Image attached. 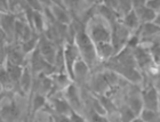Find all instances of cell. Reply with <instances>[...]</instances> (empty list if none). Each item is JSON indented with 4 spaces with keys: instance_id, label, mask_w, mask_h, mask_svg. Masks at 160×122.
Segmentation results:
<instances>
[{
    "instance_id": "1",
    "label": "cell",
    "mask_w": 160,
    "mask_h": 122,
    "mask_svg": "<svg viewBox=\"0 0 160 122\" xmlns=\"http://www.w3.org/2000/svg\"><path fill=\"white\" fill-rule=\"evenodd\" d=\"M86 32L93 40L95 46L101 43H109L112 39V27L107 21L97 14L88 18L86 24Z\"/></svg>"
},
{
    "instance_id": "2",
    "label": "cell",
    "mask_w": 160,
    "mask_h": 122,
    "mask_svg": "<svg viewBox=\"0 0 160 122\" xmlns=\"http://www.w3.org/2000/svg\"><path fill=\"white\" fill-rule=\"evenodd\" d=\"M73 42L79 50L81 60L85 61L90 69L95 67L100 58L97 55L96 46L88 36V33L86 32V29H80L77 31Z\"/></svg>"
},
{
    "instance_id": "3",
    "label": "cell",
    "mask_w": 160,
    "mask_h": 122,
    "mask_svg": "<svg viewBox=\"0 0 160 122\" xmlns=\"http://www.w3.org/2000/svg\"><path fill=\"white\" fill-rule=\"evenodd\" d=\"M63 91L64 98L69 102V104L73 109L74 112L82 114L83 111H86V106H85V103H83L82 94L78 88V85H76L74 82L71 83L70 86Z\"/></svg>"
},
{
    "instance_id": "4",
    "label": "cell",
    "mask_w": 160,
    "mask_h": 122,
    "mask_svg": "<svg viewBox=\"0 0 160 122\" xmlns=\"http://www.w3.org/2000/svg\"><path fill=\"white\" fill-rule=\"evenodd\" d=\"M144 110H151L160 112V99H159V89L153 85H149L142 90Z\"/></svg>"
},
{
    "instance_id": "5",
    "label": "cell",
    "mask_w": 160,
    "mask_h": 122,
    "mask_svg": "<svg viewBox=\"0 0 160 122\" xmlns=\"http://www.w3.org/2000/svg\"><path fill=\"white\" fill-rule=\"evenodd\" d=\"M63 51H64V60H65V69H67V73L70 76L72 79L73 76V67L76 65V63L81 58L80 53L78 50L77 46L71 42H65L63 45Z\"/></svg>"
},
{
    "instance_id": "6",
    "label": "cell",
    "mask_w": 160,
    "mask_h": 122,
    "mask_svg": "<svg viewBox=\"0 0 160 122\" xmlns=\"http://www.w3.org/2000/svg\"><path fill=\"white\" fill-rule=\"evenodd\" d=\"M38 50L41 54V56L49 63L50 65L54 66L55 60H56V56H57V51H58V49H56V45L54 42H52L46 37H40Z\"/></svg>"
},
{
    "instance_id": "7",
    "label": "cell",
    "mask_w": 160,
    "mask_h": 122,
    "mask_svg": "<svg viewBox=\"0 0 160 122\" xmlns=\"http://www.w3.org/2000/svg\"><path fill=\"white\" fill-rule=\"evenodd\" d=\"M89 90L93 92L95 96H105L108 91H110L111 87L108 82L107 78L104 76V73H98V74H94L90 78L89 81Z\"/></svg>"
},
{
    "instance_id": "8",
    "label": "cell",
    "mask_w": 160,
    "mask_h": 122,
    "mask_svg": "<svg viewBox=\"0 0 160 122\" xmlns=\"http://www.w3.org/2000/svg\"><path fill=\"white\" fill-rule=\"evenodd\" d=\"M49 9L52 12V15H53L55 22L63 24V25H71L72 24V18H71L68 9L65 8V5L58 2L50 3Z\"/></svg>"
},
{
    "instance_id": "9",
    "label": "cell",
    "mask_w": 160,
    "mask_h": 122,
    "mask_svg": "<svg viewBox=\"0 0 160 122\" xmlns=\"http://www.w3.org/2000/svg\"><path fill=\"white\" fill-rule=\"evenodd\" d=\"M126 104L133 110L137 116H140V114L144 110L142 90L133 89V90H130V91H128L127 97H126Z\"/></svg>"
},
{
    "instance_id": "10",
    "label": "cell",
    "mask_w": 160,
    "mask_h": 122,
    "mask_svg": "<svg viewBox=\"0 0 160 122\" xmlns=\"http://www.w3.org/2000/svg\"><path fill=\"white\" fill-rule=\"evenodd\" d=\"M21 116L20 106L14 100H10L7 104L2 105L1 109V118L3 122H16Z\"/></svg>"
},
{
    "instance_id": "11",
    "label": "cell",
    "mask_w": 160,
    "mask_h": 122,
    "mask_svg": "<svg viewBox=\"0 0 160 122\" xmlns=\"http://www.w3.org/2000/svg\"><path fill=\"white\" fill-rule=\"evenodd\" d=\"M90 67L87 65V63L80 58L73 67V76H72V81L76 85H80L87 81V78L89 76Z\"/></svg>"
},
{
    "instance_id": "12",
    "label": "cell",
    "mask_w": 160,
    "mask_h": 122,
    "mask_svg": "<svg viewBox=\"0 0 160 122\" xmlns=\"http://www.w3.org/2000/svg\"><path fill=\"white\" fill-rule=\"evenodd\" d=\"M33 73L31 71L30 66H24V72L23 76L21 78L18 87H20L21 91L23 94H28L29 91L33 89Z\"/></svg>"
},
{
    "instance_id": "13",
    "label": "cell",
    "mask_w": 160,
    "mask_h": 122,
    "mask_svg": "<svg viewBox=\"0 0 160 122\" xmlns=\"http://www.w3.org/2000/svg\"><path fill=\"white\" fill-rule=\"evenodd\" d=\"M25 61V54L24 51L18 48H14V47H9L8 45V50H7V58L5 63H10V64H15V65H21L23 66V63ZM3 63V64H5Z\"/></svg>"
},
{
    "instance_id": "14",
    "label": "cell",
    "mask_w": 160,
    "mask_h": 122,
    "mask_svg": "<svg viewBox=\"0 0 160 122\" xmlns=\"http://www.w3.org/2000/svg\"><path fill=\"white\" fill-rule=\"evenodd\" d=\"M160 33V27L154 23H145L142 24L138 30V34L141 37V40L151 39Z\"/></svg>"
},
{
    "instance_id": "15",
    "label": "cell",
    "mask_w": 160,
    "mask_h": 122,
    "mask_svg": "<svg viewBox=\"0 0 160 122\" xmlns=\"http://www.w3.org/2000/svg\"><path fill=\"white\" fill-rule=\"evenodd\" d=\"M3 67L7 70V72L9 74L10 79H12L14 85H18L21 78L23 76L24 66L15 65V64H10V63H5V64H3Z\"/></svg>"
},
{
    "instance_id": "16",
    "label": "cell",
    "mask_w": 160,
    "mask_h": 122,
    "mask_svg": "<svg viewBox=\"0 0 160 122\" xmlns=\"http://www.w3.org/2000/svg\"><path fill=\"white\" fill-rule=\"evenodd\" d=\"M121 22H122L123 25H125L127 29H129L130 31L140 30L141 25H142L140 18H138L137 14L135 13L134 9L132 10L130 13L127 14V15H125V16L122 17V21H121Z\"/></svg>"
},
{
    "instance_id": "17",
    "label": "cell",
    "mask_w": 160,
    "mask_h": 122,
    "mask_svg": "<svg viewBox=\"0 0 160 122\" xmlns=\"http://www.w3.org/2000/svg\"><path fill=\"white\" fill-rule=\"evenodd\" d=\"M48 106V99L47 96L40 95V94H34L32 102H31V110L32 114H36L37 112L43 111Z\"/></svg>"
},
{
    "instance_id": "18",
    "label": "cell",
    "mask_w": 160,
    "mask_h": 122,
    "mask_svg": "<svg viewBox=\"0 0 160 122\" xmlns=\"http://www.w3.org/2000/svg\"><path fill=\"white\" fill-rule=\"evenodd\" d=\"M118 113H119L120 122H132L136 119V118H138V116L135 114V112L130 109L129 106L127 105L126 103H125V104H121V105L118 107Z\"/></svg>"
},
{
    "instance_id": "19",
    "label": "cell",
    "mask_w": 160,
    "mask_h": 122,
    "mask_svg": "<svg viewBox=\"0 0 160 122\" xmlns=\"http://www.w3.org/2000/svg\"><path fill=\"white\" fill-rule=\"evenodd\" d=\"M140 118L144 122H158L160 119V112L151 111V110H143L140 114Z\"/></svg>"
},
{
    "instance_id": "20",
    "label": "cell",
    "mask_w": 160,
    "mask_h": 122,
    "mask_svg": "<svg viewBox=\"0 0 160 122\" xmlns=\"http://www.w3.org/2000/svg\"><path fill=\"white\" fill-rule=\"evenodd\" d=\"M14 83L10 79L9 74L7 72V70L5 67H2L1 70V86H2L3 89H6V88H10V87L13 86Z\"/></svg>"
},
{
    "instance_id": "21",
    "label": "cell",
    "mask_w": 160,
    "mask_h": 122,
    "mask_svg": "<svg viewBox=\"0 0 160 122\" xmlns=\"http://www.w3.org/2000/svg\"><path fill=\"white\" fill-rule=\"evenodd\" d=\"M147 6L152 9L153 12H156L157 14L160 13V0H151V1H145Z\"/></svg>"
},
{
    "instance_id": "22",
    "label": "cell",
    "mask_w": 160,
    "mask_h": 122,
    "mask_svg": "<svg viewBox=\"0 0 160 122\" xmlns=\"http://www.w3.org/2000/svg\"><path fill=\"white\" fill-rule=\"evenodd\" d=\"M153 23L160 27V14H158V15H157V17H156V20H154Z\"/></svg>"
},
{
    "instance_id": "23",
    "label": "cell",
    "mask_w": 160,
    "mask_h": 122,
    "mask_svg": "<svg viewBox=\"0 0 160 122\" xmlns=\"http://www.w3.org/2000/svg\"><path fill=\"white\" fill-rule=\"evenodd\" d=\"M132 122H144V121L142 119H141L140 116H138V118H136V119L134 120V121H132Z\"/></svg>"
},
{
    "instance_id": "24",
    "label": "cell",
    "mask_w": 160,
    "mask_h": 122,
    "mask_svg": "<svg viewBox=\"0 0 160 122\" xmlns=\"http://www.w3.org/2000/svg\"><path fill=\"white\" fill-rule=\"evenodd\" d=\"M43 122H55V121H54V119H53V115H52V116H50V118H49V119L47 120V121H43Z\"/></svg>"
},
{
    "instance_id": "25",
    "label": "cell",
    "mask_w": 160,
    "mask_h": 122,
    "mask_svg": "<svg viewBox=\"0 0 160 122\" xmlns=\"http://www.w3.org/2000/svg\"><path fill=\"white\" fill-rule=\"evenodd\" d=\"M158 89H159V99H160V87L158 88Z\"/></svg>"
}]
</instances>
